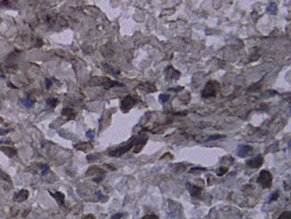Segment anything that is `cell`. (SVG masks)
Returning a JSON list of instances; mask_svg holds the SVG:
<instances>
[{
  "instance_id": "6da1fadb",
  "label": "cell",
  "mask_w": 291,
  "mask_h": 219,
  "mask_svg": "<svg viewBox=\"0 0 291 219\" xmlns=\"http://www.w3.org/2000/svg\"><path fill=\"white\" fill-rule=\"evenodd\" d=\"M146 140H147V137H145V138L143 139V137L139 136V137L135 138V140L130 141L129 143H127L126 145H124V146H122V147H119V148L114 150L112 152H109V155H111V156H120V155H122L123 153H125V152L129 151L134 145H136V144H138V143H140V142H146Z\"/></svg>"
},
{
  "instance_id": "7a4b0ae2",
  "label": "cell",
  "mask_w": 291,
  "mask_h": 219,
  "mask_svg": "<svg viewBox=\"0 0 291 219\" xmlns=\"http://www.w3.org/2000/svg\"><path fill=\"white\" fill-rule=\"evenodd\" d=\"M257 182L263 189L270 188L272 186V183H273L272 174L269 171H267V170H261V173H260L258 179H257Z\"/></svg>"
},
{
  "instance_id": "3957f363",
  "label": "cell",
  "mask_w": 291,
  "mask_h": 219,
  "mask_svg": "<svg viewBox=\"0 0 291 219\" xmlns=\"http://www.w3.org/2000/svg\"><path fill=\"white\" fill-rule=\"evenodd\" d=\"M218 84H216V83H209L208 84L205 86L203 92L202 93L203 97H211V96H214L216 93V90Z\"/></svg>"
},
{
  "instance_id": "277c9868",
  "label": "cell",
  "mask_w": 291,
  "mask_h": 219,
  "mask_svg": "<svg viewBox=\"0 0 291 219\" xmlns=\"http://www.w3.org/2000/svg\"><path fill=\"white\" fill-rule=\"evenodd\" d=\"M136 104V99L134 97H132L131 95H128L127 97H125L120 104V107L123 111H128L130 108H132Z\"/></svg>"
},
{
  "instance_id": "5b68a950",
  "label": "cell",
  "mask_w": 291,
  "mask_h": 219,
  "mask_svg": "<svg viewBox=\"0 0 291 219\" xmlns=\"http://www.w3.org/2000/svg\"><path fill=\"white\" fill-rule=\"evenodd\" d=\"M263 164V158L261 155H257L247 161V166L251 168H259Z\"/></svg>"
},
{
  "instance_id": "8992f818",
  "label": "cell",
  "mask_w": 291,
  "mask_h": 219,
  "mask_svg": "<svg viewBox=\"0 0 291 219\" xmlns=\"http://www.w3.org/2000/svg\"><path fill=\"white\" fill-rule=\"evenodd\" d=\"M30 193L27 190H20L19 191L16 192L13 196V200L18 202H21L26 201L29 197Z\"/></svg>"
},
{
  "instance_id": "52a82bcc",
  "label": "cell",
  "mask_w": 291,
  "mask_h": 219,
  "mask_svg": "<svg viewBox=\"0 0 291 219\" xmlns=\"http://www.w3.org/2000/svg\"><path fill=\"white\" fill-rule=\"evenodd\" d=\"M187 188L190 189V192L191 194V196L194 198H200L201 194H202V189L199 186H191V183H187Z\"/></svg>"
},
{
  "instance_id": "ba28073f",
  "label": "cell",
  "mask_w": 291,
  "mask_h": 219,
  "mask_svg": "<svg viewBox=\"0 0 291 219\" xmlns=\"http://www.w3.org/2000/svg\"><path fill=\"white\" fill-rule=\"evenodd\" d=\"M0 151L4 152L8 157H13L17 154L16 149H14L13 147H9V146H1Z\"/></svg>"
},
{
  "instance_id": "9c48e42d",
  "label": "cell",
  "mask_w": 291,
  "mask_h": 219,
  "mask_svg": "<svg viewBox=\"0 0 291 219\" xmlns=\"http://www.w3.org/2000/svg\"><path fill=\"white\" fill-rule=\"evenodd\" d=\"M50 194H51V196H53V197L56 199V201L57 202L58 204H60L61 206H64V204H65L64 193H62V192H60V191H57L56 193H52V192L50 191Z\"/></svg>"
},
{
  "instance_id": "30bf717a",
  "label": "cell",
  "mask_w": 291,
  "mask_h": 219,
  "mask_svg": "<svg viewBox=\"0 0 291 219\" xmlns=\"http://www.w3.org/2000/svg\"><path fill=\"white\" fill-rule=\"evenodd\" d=\"M252 151V148L251 146H248V145H241L239 147L238 149V155L240 156V157H244L245 155H247L249 152H251Z\"/></svg>"
},
{
  "instance_id": "8fae6325",
  "label": "cell",
  "mask_w": 291,
  "mask_h": 219,
  "mask_svg": "<svg viewBox=\"0 0 291 219\" xmlns=\"http://www.w3.org/2000/svg\"><path fill=\"white\" fill-rule=\"evenodd\" d=\"M105 171L103 169L99 168L97 167H93L91 168H89V170L86 172V175L87 176H94V175H100V174H104Z\"/></svg>"
},
{
  "instance_id": "7c38bea8",
  "label": "cell",
  "mask_w": 291,
  "mask_h": 219,
  "mask_svg": "<svg viewBox=\"0 0 291 219\" xmlns=\"http://www.w3.org/2000/svg\"><path fill=\"white\" fill-rule=\"evenodd\" d=\"M20 104H21V105L23 106V107H25V108H27V109H31L33 107V104H34V102L31 100V99H29V98H27V99H24V100H21L20 101Z\"/></svg>"
},
{
  "instance_id": "4fadbf2b",
  "label": "cell",
  "mask_w": 291,
  "mask_h": 219,
  "mask_svg": "<svg viewBox=\"0 0 291 219\" xmlns=\"http://www.w3.org/2000/svg\"><path fill=\"white\" fill-rule=\"evenodd\" d=\"M76 149L81 150V151H83V152H87L88 150H91L92 147H91V145L88 144V143H81V144L76 145Z\"/></svg>"
},
{
  "instance_id": "5bb4252c",
  "label": "cell",
  "mask_w": 291,
  "mask_h": 219,
  "mask_svg": "<svg viewBox=\"0 0 291 219\" xmlns=\"http://www.w3.org/2000/svg\"><path fill=\"white\" fill-rule=\"evenodd\" d=\"M62 115L67 116V118H74V116H75L74 113H73V110L70 109V108H64L63 111H62Z\"/></svg>"
},
{
  "instance_id": "9a60e30c",
  "label": "cell",
  "mask_w": 291,
  "mask_h": 219,
  "mask_svg": "<svg viewBox=\"0 0 291 219\" xmlns=\"http://www.w3.org/2000/svg\"><path fill=\"white\" fill-rule=\"evenodd\" d=\"M57 98H49L46 100V104L48 105L49 107H55V106H57Z\"/></svg>"
},
{
  "instance_id": "2e32d148",
  "label": "cell",
  "mask_w": 291,
  "mask_h": 219,
  "mask_svg": "<svg viewBox=\"0 0 291 219\" xmlns=\"http://www.w3.org/2000/svg\"><path fill=\"white\" fill-rule=\"evenodd\" d=\"M0 179H4L5 181H7L8 183H11V179H10L9 176L8 174H6L5 172H3L2 170H0Z\"/></svg>"
},
{
  "instance_id": "e0dca14e",
  "label": "cell",
  "mask_w": 291,
  "mask_h": 219,
  "mask_svg": "<svg viewBox=\"0 0 291 219\" xmlns=\"http://www.w3.org/2000/svg\"><path fill=\"white\" fill-rule=\"evenodd\" d=\"M291 218V213L289 211H286L283 212L281 214V216L278 217V219H290Z\"/></svg>"
},
{
  "instance_id": "ac0fdd59",
  "label": "cell",
  "mask_w": 291,
  "mask_h": 219,
  "mask_svg": "<svg viewBox=\"0 0 291 219\" xmlns=\"http://www.w3.org/2000/svg\"><path fill=\"white\" fill-rule=\"evenodd\" d=\"M227 171H228V168H218L216 170V174H217V176L222 177L223 175L226 174Z\"/></svg>"
},
{
  "instance_id": "d6986e66",
  "label": "cell",
  "mask_w": 291,
  "mask_h": 219,
  "mask_svg": "<svg viewBox=\"0 0 291 219\" xmlns=\"http://www.w3.org/2000/svg\"><path fill=\"white\" fill-rule=\"evenodd\" d=\"M279 194H280L279 190H276V191H275V192L272 194V196H271V198H270V201H269V202H273V201L277 200V198L279 197Z\"/></svg>"
},
{
  "instance_id": "ffe728a7",
  "label": "cell",
  "mask_w": 291,
  "mask_h": 219,
  "mask_svg": "<svg viewBox=\"0 0 291 219\" xmlns=\"http://www.w3.org/2000/svg\"><path fill=\"white\" fill-rule=\"evenodd\" d=\"M86 158H87L88 162H94V161L97 160L99 157H97L96 155H94V154H88Z\"/></svg>"
},
{
  "instance_id": "44dd1931",
  "label": "cell",
  "mask_w": 291,
  "mask_h": 219,
  "mask_svg": "<svg viewBox=\"0 0 291 219\" xmlns=\"http://www.w3.org/2000/svg\"><path fill=\"white\" fill-rule=\"evenodd\" d=\"M142 219H159V217L156 216V215H153V214H150V215H146Z\"/></svg>"
},
{
  "instance_id": "7402d4cb",
  "label": "cell",
  "mask_w": 291,
  "mask_h": 219,
  "mask_svg": "<svg viewBox=\"0 0 291 219\" xmlns=\"http://www.w3.org/2000/svg\"><path fill=\"white\" fill-rule=\"evenodd\" d=\"M159 99H160L161 102H163V103H165V102L168 101L169 95H167V94H161V95L159 96Z\"/></svg>"
},
{
  "instance_id": "603a6c76",
  "label": "cell",
  "mask_w": 291,
  "mask_h": 219,
  "mask_svg": "<svg viewBox=\"0 0 291 219\" xmlns=\"http://www.w3.org/2000/svg\"><path fill=\"white\" fill-rule=\"evenodd\" d=\"M49 171H50V168H49L48 166H47V165H44V167H43V172H42V175H43V176H44V175H46Z\"/></svg>"
},
{
  "instance_id": "cb8c5ba5",
  "label": "cell",
  "mask_w": 291,
  "mask_h": 219,
  "mask_svg": "<svg viewBox=\"0 0 291 219\" xmlns=\"http://www.w3.org/2000/svg\"><path fill=\"white\" fill-rule=\"evenodd\" d=\"M224 136H221V135H213V136H210L207 141H214V140H217V139H220V138H223Z\"/></svg>"
},
{
  "instance_id": "d4e9b609",
  "label": "cell",
  "mask_w": 291,
  "mask_h": 219,
  "mask_svg": "<svg viewBox=\"0 0 291 219\" xmlns=\"http://www.w3.org/2000/svg\"><path fill=\"white\" fill-rule=\"evenodd\" d=\"M86 136H87L90 140H94V132L92 131H89L86 132Z\"/></svg>"
},
{
  "instance_id": "484cf974",
  "label": "cell",
  "mask_w": 291,
  "mask_h": 219,
  "mask_svg": "<svg viewBox=\"0 0 291 219\" xmlns=\"http://www.w3.org/2000/svg\"><path fill=\"white\" fill-rule=\"evenodd\" d=\"M123 216V214L121 213H117V214H115L114 216H112V217L110 219H121Z\"/></svg>"
},
{
  "instance_id": "4316f807",
  "label": "cell",
  "mask_w": 291,
  "mask_h": 219,
  "mask_svg": "<svg viewBox=\"0 0 291 219\" xmlns=\"http://www.w3.org/2000/svg\"><path fill=\"white\" fill-rule=\"evenodd\" d=\"M96 193H97V195H98V197H99V199H101V200L105 199V201H106V200H107V197H106V196H105V195H103L101 191H97Z\"/></svg>"
},
{
  "instance_id": "83f0119b",
  "label": "cell",
  "mask_w": 291,
  "mask_h": 219,
  "mask_svg": "<svg viewBox=\"0 0 291 219\" xmlns=\"http://www.w3.org/2000/svg\"><path fill=\"white\" fill-rule=\"evenodd\" d=\"M268 11H270L271 13H275V11H276V7H275L274 5H272V6H270L269 8H268Z\"/></svg>"
},
{
  "instance_id": "f1b7e54d",
  "label": "cell",
  "mask_w": 291,
  "mask_h": 219,
  "mask_svg": "<svg viewBox=\"0 0 291 219\" xmlns=\"http://www.w3.org/2000/svg\"><path fill=\"white\" fill-rule=\"evenodd\" d=\"M46 86L47 89L51 88V86H52V82H51V80H48V79L46 80Z\"/></svg>"
},
{
  "instance_id": "f546056e",
  "label": "cell",
  "mask_w": 291,
  "mask_h": 219,
  "mask_svg": "<svg viewBox=\"0 0 291 219\" xmlns=\"http://www.w3.org/2000/svg\"><path fill=\"white\" fill-rule=\"evenodd\" d=\"M81 219H95V217H94V215L90 214V215H87V216H83Z\"/></svg>"
},
{
  "instance_id": "4dcf8cb0",
  "label": "cell",
  "mask_w": 291,
  "mask_h": 219,
  "mask_svg": "<svg viewBox=\"0 0 291 219\" xmlns=\"http://www.w3.org/2000/svg\"><path fill=\"white\" fill-rule=\"evenodd\" d=\"M205 170L206 169L202 168H191V172H194V171H205Z\"/></svg>"
},
{
  "instance_id": "1f68e13d",
  "label": "cell",
  "mask_w": 291,
  "mask_h": 219,
  "mask_svg": "<svg viewBox=\"0 0 291 219\" xmlns=\"http://www.w3.org/2000/svg\"><path fill=\"white\" fill-rule=\"evenodd\" d=\"M103 179H104L103 177H100V178H95V179H94V180L95 182H100Z\"/></svg>"
},
{
  "instance_id": "d6a6232c",
  "label": "cell",
  "mask_w": 291,
  "mask_h": 219,
  "mask_svg": "<svg viewBox=\"0 0 291 219\" xmlns=\"http://www.w3.org/2000/svg\"><path fill=\"white\" fill-rule=\"evenodd\" d=\"M8 86H9V87H11V89H18V88H17L15 85L11 84V83H8Z\"/></svg>"
},
{
  "instance_id": "836d02e7",
  "label": "cell",
  "mask_w": 291,
  "mask_h": 219,
  "mask_svg": "<svg viewBox=\"0 0 291 219\" xmlns=\"http://www.w3.org/2000/svg\"><path fill=\"white\" fill-rule=\"evenodd\" d=\"M3 122H4V119H3V118L0 117V123H3Z\"/></svg>"
}]
</instances>
